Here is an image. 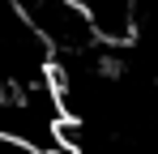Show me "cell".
Wrapping results in <instances>:
<instances>
[{"label": "cell", "mask_w": 158, "mask_h": 154, "mask_svg": "<svg viewBox=\"0 0 158 154\" xmlns=\"http://www.w3.org/2000/svg\"><path fill=\"white\" fill-rule=\"evenodd\" d=\"M77 9L94 43H107V47H120V43H132V0H69Z\"/></svg>", "instance_id": "cell-1"}]
</instances>
